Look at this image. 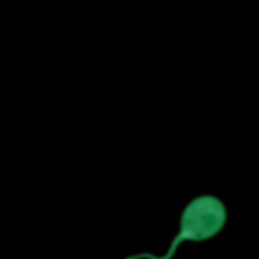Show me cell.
Listing matches in <instances>:
<instances>
[{
    "label": "cell",
    "mask_w": 259,
    "mask_h": 259,
    "mask_svg": "<svg viewBox=\"0 0 259 259\" xmlns=\"http://www.w3.org/2000/svg\"><path fill=\"white\" fill-rule=\"evenodd\" d=\"M227 221V210H225V204L214 198V196H198L194 200H190L180 217V233L172 239L170 243V249L168 253L156 257V255H150V253H144V255H134V257H127V259H170L172 253L176 251V247L182 243V241H204V239H210L214 237L223 225Z\"/></svg>",
    "instance_id": "1"
}]
</instances>
